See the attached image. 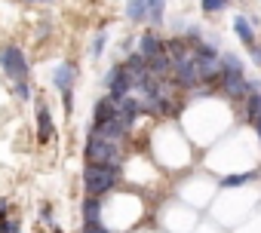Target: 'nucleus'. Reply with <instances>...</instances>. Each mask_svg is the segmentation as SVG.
Segmentation results:
<instances>
[{
	"instance_id": "19",
	"label": "nucleus",
	"mask_w": 261,
	"mask_h": 233,
	"mask_svg": "<svg viewBox=\"0 0 261 233\" xmlns=\"http://www.w3.org/2000/svg\"><path fill=\"white\" fill-rule=\"evenodd\" d=\"M105 49H108V31L101 28V31L92 37V43H89V59H92V62H101Z\"/></svg>"
},
{
	"instance_id": "3",
	"label": "nucleus",
	"mask_w": 261,
	"mask_h": 233,
	"mask_svg": "<svg viewBox=\"0 0 261 233\" xmlns=\"http://www.w3.org/2000/svg\"><path fill=\"white\" fill-rule=\"evenodd\" d=\"M0 74L16 80H31V62L22 46L16 43H0Z\"/></svg>"
},
{
	"instance_id": "8",
	"label": "nucleus",
	"mask_w": 261,
	"mask_h": 233,
	"mask_svg": "<svg viewBox=\"0 0 261 233\" xmlns=\"http://www.w3.org/2000/svg\"><path fill=\"white\" fill-rule=\"evenodd\" d=\"M136 52L145 55V59H154V55H163V52H166V49H163V37L157 34V28L142 31V37L136 40Z\"/></svg>"
},
{
	"instance_id": "12",
	"label": "nucleus",
	"mask_w": 261,
	"mask_h": 233,
	"mask_svg": "<svg viewBox=\"0 0 261 233\" xmlns=\"http://www.w3.org/2000/svg\"><path fill=\"white\" fill-rule=\"evenodd\" d=\"M123 68H126V74L129 77H133V86L148 74V59L145 55H139V52H129L126 55V62H123Z\"/></svg>"
},
{
	"instance_id": "6",
	"label": "nucleus",
	"mask_w": 261,
	"mask_h": 233,
	"mask_svg": "<svg viewBox=\"0 0 261 233\" xmlns=\"http://www.w3.org/2000/svg\"><path fill=\"white\" fill-rule=\"evenodd\" d=\"M215 92L230 98V101H243L246 98V74H224V71H218Z\"/></svg>"
},
{
	"instance_id": "13",
	"label": "nucleus",
	"mask_w": 261,
	"mask_h": 233,
	"mask_svg": "<svg viewBox=\"0 0 261 233\" xmlns=\"http://www.w3.org/2000/svg\"><path fill=\"white\" fill-rule=\"evenodd\" d=\"M145 22L151 28L166 22V0H145Z\"/></svg>"
},
{
	"instance_id": "23",
	"label": "nucleus",
	"mask_w": 261,
	"mask_h": 233,
	"mask_svg": "<svg viewBox=\"0 0 261 233\" xmlns=\"http://www.w3.org/2000/svg\"><path fill=\"white\" fill-rule=\"evenodd\" d=\"M59 98H62V110H65V116H71V113H74V89L59 92Z\"/></svg>"
},
{
	"instance_id": "1",
	"label": "nucleus",
	"mask_w": 261,
	"mask_h": 233,
	"mask_svg": "<svg viewBox=\"0 0 261 233\" xmlns=\"http://www.w3.org/2000/svg\"><path fill=\"white\" fill-rule=\"evenodd\" d=\"M123 181L120 166H105V163H83V196H98L105 199L114 193Z\"/></svg>"
},
{
	"instance_id": "32",
	"label": "nucleus",
	"mask_w": 261,
	"mask_h": 233,
	"mask_svg": "<svg viewBox=\"0 0 261 233\" xmlns=\"http://www.w3.org/2000/svg\"><path fill=\"white\" fill-rule=\"evenodd\" d=\"M258 172H261V169H258Z\"/></svg>"
},
{
	"instance_id": "20",
	"label": "nucleus",
	"mask_w": 261,
	"mask_h": 233,
	"mask_svg": "<svg viewBox=\"0 0 261 233\" xmlns=\"http://www.w3.org/2000/svg\"><path fill=\"white\" fill-rule=\"evenodd\" d=\"M13 95H16L19 101H31V98H34V83H31V80H16V83H13Z\"/></svg>"
},
{
	"instance_id": "25",
	"label": "nucleus",
	"mask_w": 261,
	"mask_h": 233,
	"mask_svg": "<svg viewBox=\"0 0 261 233\" xmlns=\"http://www.w3.org/2000/svg\"><path fill=\"white\" fill-rule=\"evenodd\" d=\"M83 233H114V230H108L101 221H86L83 224Z\"/></svg>"
},
{
	"instance_id": "5",
	"label": "nucleus",
	"mask_w": 261,
	"mask_h": 233,
	"mask_svg": "<svg viewBox=\"0 0 261 233\" xmlns=\"http://www.w3.org/2000/svg\"><path fill=\"white\" fill-rule=\"evenodd\" d=\"M34 123H37V144H49L56 138V123H53V110L43 98L34 95Z\"/></svg>"
},
{
	"instance_id": "17",
	"label": "nucleus",
	"mask_w": 261,
	"mask_h": 233,
	"mask_svg": "<svg viewBox=\"0 0 261 233\" xmlns=\"http://www.w3.org/2000/svg\"><path fill=\"white\" fill-rule=\"evenodd\" d=\"M80 209H83V224L86 221H101V199L98 196H83Z\"/></svg>"
},
{
	"instance_id": "31",
	"label": "nucleus",
	"mask_w": 261,
	"mask_h": 233,
	"mask_svg": "<svg viewBox=\"0 0 261 233\" xmlns=\"http://www.w3.org/2000/svg\"><path fill=\"white\" fill-rule=\"evenodd\" d=\"M258 80H261V77H258Z\"/></svg>"
},
{
	"instance_id": "26",
	"label": "nucleus",
	"mask_w": 261,
	"mask_h": 233,
	"mask_svg": "<svg viewBox=\"0 0 261 233\" xmlns=\"http://www.w3.org/2000/svg\"><path fill=\"white\" fill-rule=\"evenodd\" d=\"M246 52H249V59L255 62V68H261V43H252V46H246Z\"/></svg>"
},
{
	"instance_id": "28",
	"label": "nucleus",
	"mask_w": 261,
	"mask_h": 233,
	"mask_svg": "<svg viewBox=\"0 0 261 233\" xmlns=\"http://www.w3.org/2000/svg\"><path fill=\"white\" fill-rule=\"evenodd\" d=\"M10 212H13L10 199H4V196H0V221H4V218H10Z\"/></svg>"
},
{
	"instance_id": "4",
	"label": "nucleus",
	"mask_w": 261,
	"mask_h": 233,
	"mask_svg": "<svg viewBox=\"0 0 261 233\" xmlns=\"http://www.w3.org/2000/svg\"><path fill=\"white\" fill-rule=\"evenodd\" d=\"M101 86L108 89V95H111V98H126V95H133V77L126 74L123 62L111 65V68L105 71V77H101Z\"/></svg>"
},
{
	"instance_id": "7",
	"label": "nucleus",
	"mask_w": 261,
	"mask_h": 233,
	"mask_svg": "<svg viewBox=\"0 0 261 233\" xmlns=\"http://www.w3.org/2000/svg\"><path fill=\"white\" fill-rule=\"evenodd\" d=\"M77 80H80V65H77V62H62V65L53 68V74H49V83H53L56 92H68V89H74Z\"/></svg>"
},
{
	"instance_id": "27",
	"label": "nucleus",
	"mask_w": 261,
	"mask_h": 233,
	"mask_svg": "<svg viewBox=\"0 0 261 233\" xmlns=\"http://www.w3.org/2000/svg\"><path fill=\"white\" fill-rule=\"evenodd\" d=\"M49 34H53V25H49V22H40V25H37V40H46Z\"/></svg>"
},
{
	"instance_id": "24",
	"label": "nucleus",
	"mask_w": 261,
	"mask_h": 233,
	"mask_svg": "<svg viewBox=\"0 0 261 233\" xmlns=\"http://www.w3.org/2000/svg\"><path fill=\"white\" fill-rule=\"evenodd\" d=\"M40 221H43L46 227H53V224H56V212H53V206H49V202H43V206H40Z\"/></svg>"
},
{
	"instance_id": "16",
	"label": "nucleus",
	"mask_w": 261,
	"mask_h": 233,
	"mask_svg": "<svg viewBox=\"0 0 261 233\" xmlns=\"http://www.w3.org/2000/svg\"><path fill=\"white\" fill-rule=\"evenodd\" d=\"M258 175H261L258 169H249V172H237V175H227V178H221V187H224V190H233V187H243V184L255 181Z\"/></svg>"
},
{
	"instance_id": "29",
	"label": "nucleus",
	"mask_w": 261,
	"mask_h": 233,
	"mask_svg": "<svg viewBox=\"0 0 261 233\" xmlns=\"http://www.w3.org/2000/svg\"><path fill=\"white\" fill-rule=\"evenodd\" d=\"M252 129H255V132H258V138H261V113H258L255 120H252Z\"/></svg>"
},
{
	"instance_id": "18",
	"label": "nucleus",
	"mask_w": 261,
	"mask_h": 233,
	"mask_svg": "<svg viewBox=\"0 0 261 233\" xmlns=\"http://www.w3.org/2000/svg\"><path fill=\"white\" fill-rule=\"evenodd\" d=\"M123 16H126V22H133V25L145 22V0H126Z\"/></svg>"
},
{
	"instance_id": "10",
	"label": "nucleus",
	"mask_w": 261,
	"mask_h": 233,
	"mask_svg": "<svg viewBox=\"0 0 261 233\" xmlns=\"http://www.w3.org/2000/svg\"><path fill=\"white\" fill-rule=\"evenodd\" d=\"M114 116H117V101L111 95L95 98V104H92V123H108V120H114Z\"/></svg>"
},
{
	"instance_id": "15",
	"label": "nucleus",
	"mask_w": 261,
	"mask_h": 233,
	"mask_svg": "<svg viewBox=\"0 0 261 233\" xmlns=\"http://www.w3.org/2000/svg\"><path fill=\"white\" fill-rule=\"evenodd\" d=\"M218 68L224 74H246V62L237 52H218Z\"/></svg>"
},
{
	"instance_id": "22",
	"label": "nucleus",
	"mask_w": 261,
	"mask_h": 233,
	"mask_svg": "<svg viewBox=\"0 0 261 233\" xmlns=\"http://www.w3.org/2000/svg\"><path fill=\"white\" fill-rule=\"evenodd\" d=\"M0 233H22V221L19 218H4V221H0Z\"/></svg>"
},
{
	"instance_id": "14",
	"label": "nucleus",
	"mask_w": 261,
	"mask_h": 233,
	"mask_svg": "<svg viewBox=\"0 0 261 233\" xmlns=\"http://www.w3.org/2000/svg\"><path fill=\"white\" fill-rule=\"evenodd\" d=\"M148 74L151 77H157V80H169V74H172V59L163 52V55H154V59H148Z\"/></svg>"
},
{
	"instance_id": "2",
	"label": "nucleus",
	"mask_w": 261,
	"mask_h": 233,
	"mask_svg": "<svg viewBox=\"0 0 261 233\" xmlns=\"http://www.w3.org/2000/svg\"><path fill=\"white\" fill-rule=\"evenodd\" d=\"M83 163H105V166H120L126 163V144H114L95 132H86L83 141Z\"/></svg>"
},
{
	"instance_id": "11",
	"label": "nucleus",
	"mask_w": 261,
	"mask_h": 233,
	"mask_svg": "<svg viewBox=\"0 0 261 233\" xmlns=\"http://www.w3.org/2000/svg\"><path fill=\"white\" fill-rule=\"evenodd\" d=\"M163 49H166V55H169L172 62H181V59L191 55V43H188L181 34H172L169 40H163Z\"/></svg>"
},
{
	"instance_id": "21",
	"label": "nucleus",
	"mask_w": 261,
	"mask_h": 233,
	"mask_svg": "<svg viewBox=\"0 0 261 233\" xmlns=\"http://www.w3.org/2000/svg\"><path fill=\"white\" fill-rule=\"evenodd\" d=\"M230 7V0H200V10L206 13V16H218V13H224Z\"/></svg>"
},
{
	"instance_id": "30",
	"label": "nucleus",
	"mask_w": 261,
	"mask_h": 233,
	"mask_svg": "<svg viewBox=\"0 0 261 233\" xmlns=\"http://www.w3.org/2000/svg\"><path fill=\"white\" fill-rule=\"evenodd\" d=\"M25 4H56V0H25Z\"/></svg>"
},
{
	"instance_id": "9",
	"label": "nucleus",
	"mask_w": 261,
	"mask_h": 233,
	"mask_svg": "<svg viewBox=\"0 0 261 233\" xmlns=\"http://www.w3.org/2000/svg\"><path fill=\"white\" fill-rule=\"evenodd\" d=\"M233 34H237V40H240L243 46L258 43V34H255V28H252V22H249L246 13H237V16H233Z\"/></svg>"
}]
</instances>
